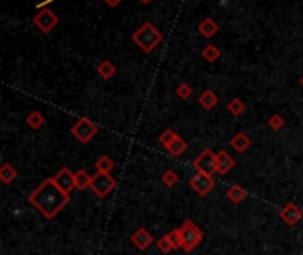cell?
<instances>
[{
  "instance_id": "cell-28",
  "label": "cell",
  "mask_w": 303,
  "mask_h": 255,
  "mask_svg": "<svg viewBox=\"0 0 303 255\" xmlns=\"http://www.w3.org/2000/svg\"><path fill=\"white\" fill-rule=\"evenodd\" d=\"M176 96H178L179 99H190V97L194 96L192 85L190 84H179L178 87H176Z\"/></svg>"
},
{
  "instance_id": "cell-12",
  "label": "cell",
  "mask_w": 303,
  "mask_h": 255,
  "mask_svg": "<svg viewBox=\"0 0 303 255\" xmlns=\"http://www.w3.org/2000/svg\"><path fill=\"white\" fill-rule=\"evenodd\" d=\"M234 167H236L234 158H232L227 151H220V153H216V174L227 175L230 170L234 169Z\"/></svg>"
},
{
  "instance_id": "cell-9",
  "label": "cell",
  "mask_w": 303,
  "mask_h": 255,
  "mask_svg": "<svg viewBox=\"0 0 303 255\" xmlns=\"http://www.w3.org/2000/svg\"><path fill=\"white\" fill-rule=\"evenodd\" d=\"M52 179L66 195H71V191L77 190V184H75V174L69 169H66V167L59 170Z\"/></svg>"
},
{
  "instance_id": "cell-10",
  "label": "cell",
  "mask_w": 303,
  "mask_h": 255,
  "mask_svg": "<svg viewBox=\"0 0 303 255\" xmlns=\"http://www.w3.org/2000/svg\"><path fill=\"white\" fill-rule=\"evenodd\" d=\"M279 216H280V220L286 223V225L295 227L296 223L303 218V209L300 206H296L295 202H289V204H286L282 209H280Z\"/></svg>"
},
{
  "instance_id": "cell-1",
  "label": "cell",
  "mask_w": 303,
  "mask_h": 255,
  "mask_svg": "<svg viewBox=\"0 0 303 255\" xmlns=\"http://www.w3.org/2000/svg\"><path fill=\"white\" fill-rule=\"evenodd\" d=\"M71 200V195H66L57 186L53 179H45L39 186L28 195V202L32 204L46 220H53Z\"/></svg>"
},
{
  "instance_id": "cell-31",
  "label": "cell",
  "mask_w": 303,
  "mask_h": 255,
  "mask_svg": "<svg viewBox=\"0 0 303 255\" xmlns=\"http://www.w3.org/2000/svg\"><path fill=\"white\" fill-rule=\"evenodd\" d=\"M105 2L108 7H117V5L121 4V0H105Z\"/></svg>"
},
{
  "instance_id": "cell-4",
  "label": "cell",
  "mask_w": 303,
  "mask_h": 255,
  "mask_svg": "<svg viewBox=\"0 0 303 255\" xmlns=\"http://www.w3.org/2000/svg\"><path fill=\"white\" fill-rule=\"evenodd\" d=\"M98 133V124L93 122L91 119L82 117L71 126V135L77 138L80 144H89Z\"/></svg>"
},
{
  "instance_id": "cell-15",
  "label": "cell",
  "mask_w": 303,
  "mask_h": 255,
  "mask_svg": "<svg viewBox=\"0 0 303 255\" xmlns=\"http://www.w3.org/2000/svg\"><path fill=\"white\" fill-rule=\"evenodd\" d=\"M96 71H98V77L103 78V80H112V78L115 77V73H117V68L110 61H101L100 64H98Z\"/></svg>"
},
{
  "instance_id": "cell-14",
  "label": "cell",
  "mask_w": 303,
  "mask_h": 255,
  "mask_svg": "<svg viewBox=\"0 0 303 255\" xmlns=\"http://www.w3.org/2000/svg\"><path fill=\"white\" fill-rule=\"evenodd\" d=\"M218 23L213 20V18H204V20L199 23V34L201 36H204V37H213V36H216L218 34Z\"/></svg>"
},
{
  "instance_id": "cell-2",
  "label": "cell",
  "mask_w": 303,
  "mask_h": 255,
  "mask_svg": "<svg viewBox=\"0 0 303 255\" xmlns=\"http://www.w3.org/2000/svg\"><path fill=\"white\" fill-rule=\"evenodd\" d=\"M131 39L144 53H153L163 43V34L151 21H146L131 34Z\"/></svg>"
},
{
  "instance_id": "cell-17",
  "label": "cell",
  "mask_w": 303,
  "mask_h": 255,
  "mask_svg": "<svg viewBox=\"0 0 303 255\" xmlns=\"http://www.w3.org/2000/svg\"><path fill=\"white\" fill-rule=\"evenodd\" d=\"M247 197H248V191L243 186H239V184H232V186L227 190V198H229L232 204H241Z\"/></svg>"
},
{
  "instance_id": "cell-25",
  "label": "cell",
  "mask_w": 303,
  "mask_h": 255,
  "mask_svg": "<svg viewBox=\"0 0 303 255\" xmlns=\"http://www.w3.org/2000/svg\"><path fill=\"white\" fill-rule=\"evenodd\" d=\"M178 137H179V135L176 133L174 130H170V128H167L165 131H162V135H160V138H158V140H160V144H162L163 149L169 151V147L172 146V142H174Z\"/></svg>"
},
{
  "instance_id": "cell-22",
  "label": "cell",
  "mask_w": 303,
  "mask_h": 255,
  "mask_svg": "<svg viewBox=\"0 0 303 255\" xmlns=\"http://www.w3.org/2000/svg\"><path fill=\"white\" fill-rule=\"evenodd\" d=\"M227 110H229L230 115L239 117V115H243V113H245L247 105H245V101H243V99H239V97H232V99L227 103Z\"/></svg>"
},
{
  "instance_id": "cell-20",
  "label": "cell",
  "mask_w": 303,
  "mask_h": 255,
  "mask_svg": "<svg viewBox=\"0 0 303 255\" xmlns=\"http://www.w3.org/2000/svg\"><path fill=\"white\" fill-rule=\"evenodd\" d=\"M16 177H18L16 169L9 165V163H2V167H0V181L4 182V184H11Z\"/></svg>"
},
{
  "instance_id": "cell-13",
  "label": "cell",
  "mask_w": 303,
  "mask_h": 255,
  "mask_svg": "<svg viewBox=\"0 0 303 255\" xmlns=\"http://www.w3.org/2000/svg\"><path fill=\"white\" fill-rule=\"evenodd\" d=\"M250 146H252L250 137H248L247 133H243V131H239V133H236L234 137L230 138V147H232L236 153H247V151L250 149Z\"/></svg>"
},
{
  "instance_id": "cell-7",
  "label": "cell",
  "mask_w": 303,
  "mask_h": 255,
  "mask_svg": "<svg viewBox=\"0 0 303 255\" xmlns=\"http://www.w3.org/2000/svg\"><path fill=\"white\" fill-rule=\"evenodd\" d=\"M194 169L202 174H207L213 177L216 174V153H213L211 149H204L197 158L192 162Z\"/></svg>"
},
{
  "instance_id": "cell-8",
  "label": "cell",
  "mask_w": 303,
  "mask_h": 255,
  "mask_svg": "<svg viewBox=\"0 0 303 255\" xmlns=\"http://www.w3.org/2000/svg\"><path fill=\"white\" fill-rule=\"evenodd\" d=\"M214 184H216L214 179L207 174H202V172H197V174L190 179V188L197 195H201V197H206V195L214 188Z\"/></svg>"
},
{
  "instance_id": "cell-30",
  "label": "cell",
  "mask_w": 303,
  "mask_h": 255,
  "mask_svg": "<svg viewBox=\"0 0 303 255\" xmlns=\"http://www.w3.org/2000/svg\"><path fill=\"white\" fill-rule=\"evenodd\" d=\"M170 236H172V241L176 245V250H183V241H181V232H179V227L170 231Z\"/></svg>"
},
{
  "instance_id": "cell-27",
  "label": "cell",
  "mask_w": 303,
  "mask_h": 255,
  "mask_svg": "<svg viewBox=\"0 0 303 255\" xmlns=\"http://www.w3.org/2000/svg\"><path fill=\"white\" fill-rule=\"evenodd\" d=\"M186 149H188V144H186L181 137H178L174 142H172V146L169 147V153L172 154V156H181Z\"/></svg>"
},
{
  "instance_id": "cell-5",
  "label": "cell",
  "mask_w": 303,
  "mask_h": 255,
  "mask_svg": "<svg viewBox=\"0 0 303 255\" xmlns=\"http://www.w3.org/2000/svg\"><path fill=\"white\" fill-rule=\"evenodd\" d=\"M32 23L36 25V28H39V32L50 34L53 28L59 25V16H57L55 11H52L50 7H41L37 9V12L34 14Z\"/></svg>"
},
{
  "instance_id": "cell-29",
  "label": "cell",
  "mask_w": 303,
  "mask_h": 255,
  "mask_svg": "<svg viewBox=\"0 0 303 255\" xmlns=\"http://www.w3.org/2000/svg\"><path fill=\"white\" fill-rule=\"evenodd\" d=\"M284 124H286V121H284V117L280 113H273V115L268 119V126H270L273 131H280L284 128Z\"/></svg>"
},
{
  "instance_id": "cell-11",
  "label": "cell",
  "mask_w": 303,
  "mask_h": 255,
  "mask_svg": "<svg viewBox=\"0 0 303 255\" xmlns=\"http://www.w3.org/2000/svg\"><path fill=\"white\" fill-rule=\"evenodd\" d=\"M129 241L133 243V247L137 248V250L144 252V250H147V248H149L151 245L154 243V238L151 236V232L147 231L146 227H140V229H137V231L131 234Z\"/></svg>"
},
{
  "instance_id": "cell-32",
  "label": "cell",
  "mask_w": 303,
  "mask_h": 255,
  "mask_svg": "<svg viewBox=\"0 0 303 255\" xmlns=\"http://www.w3.org/2000/svg\"><path fill=\"white\" fill-rule=\"evenodd\" d=\"M138 2H140L142 5H147V4H151V2H153V0H138Z\"/></svg>"
},
{
  "instance_id": "cell-3",
  "label": "cell",
  "mask_w": 303,
  "mask_h": 255,
  "mask_svg": "<svg viewBox=\"0 0 303 255\" xmlns=\"http://www.w3.org/2000/svg\"><path fill=\"white\" fill-rule=\"evenodd\" d=\"M179 232H181L183 250H185L186 254L194 252L195 248L202 243V238H204L202 231L195 225V222H192V220H186V222L179 227Z\"/></svg>"
},
{
  "instance_id": "cell-26",
  "label": "cell",
  "mask_w": 303,
  "mask_h": 255,
  "mask_svg": "<svg viewBox=\"0 0 303 255\" xmlns=\"http://www.w3.org/2000/svg\"><path fill=\"white\" fill-rule=\"evenodd\" d=\"M179 182V175L176 174L172 169H167L165 172L162 174V184L167 188H174L176 184Z\"/></svg>"
},
{
  "instance_id": "cell-24",
  "label": "cell",
  "mask_w": 303,
  "mask_h": 255,
  "mask_svg": "<svg viewBox=\"0 0 303 255\" xmlns=\"http://www.w3.org/2000/svg\"><path fill=\"white\" fill-rule=\"evenodd\" d=\"M98 172H103V174H110L113 170V160L110 156H100L94 163Z\"/></svg>"
},
{
  "instance_id": "cell-6",
  "label": "cell",
  "mask_w": 303,
  "mask_h": 255,
  "mask_svg": "<svg viewBox=\"0 0 303 255\" xmlns=\"http://www.w3.org/2000/svg\"><path fill=\"white\" fill-rule=\"evenodd\" d=\"M117 186V181L112 177L110 174H103V172H96L93 175V182H91V190L94 195H98L100 198L108 197L113 191V188Z\"/></svg>"
},
{
  "instance_id": "cell-19",
  "label": "cell",
  "mask_w": 303,
  "mask_h": 255,
  "mask_svg": "<svg viewBox=\"0 0 303 255\" xmlns=\"http://www.w3.org/2000/svg\"><path fill=\"white\" fill-rule=\"evenodd\" d=\"M201 55H202V59H204L206 62L213 64V62H216L220 57H222V52H220L218 46H214L213 43H209V45H206L204 48H202Z\"/></svg>"
},
{
  "instance_id": "cell-33",
  "label": "cell",
  "mask_w": 303,
  "mask_h": 255,
  "mask_svg": "<svg viewBox=\"0 0 303 255\" xmlns=\"http://www.w3.org/2000/svg\"><path fill=\"white\" fill-rule=\"evenodd\" d=\"M300 85H302V87H303V77L300 78Z\"/></svg>"
},
{
  "instance_id": "cell-21",
  "label": "cell",
  "mask_w": 303,
  "mask_h": 255,
  "mask_svg": "<svg viewBox=\"0 0 303 255\" xmlns=\"http://www.w3.org/2000/svg\"><path fill=\"white\" fill-rule=\"evenodd\" d=\"M25 122H27V126L30 128V130H39V128L45 126V115H43L41 112H37V110H34V112H30L27 115Z\"/></svg>"
},
{
  "instance_id": "cell-18",
  "label": "cell",
  "mask_w": 303,
  "mask_h": 255,
  "mask_svg": "<svg viewBox=\"0 0 303 255\" xmlns=\"http://www.w3.org/2000/svg\"><path fill=\"white\" fill-rule=\"evenodd\" d=\"M91 182H93V175L87 172V170H77L75 172V184H77V190L84 191L87 188H91Z\"/></svg>"
},
{
  "instance_id": "cell-23",
  "label": "cell",
  "mask_w": 303,
  "mask_h": 255,
  "mask_svg": "<svg viewBox=\"0 0 303 255\" xmlns=\"http://www.w3.org/2000/svg\"><path fill=\"white\" fill-rule=\"evenodd\" d=\"M156 248L162 252V254H170V252L176 250V245H174V241H172V236H170V232L158 239V241H156Z\"/></svg>"
},
{
  "instance_id": "cell-16",
  "label": "cell",
  "mask_w": 303,
  "mask_h": 255,
  "mask_svg": "<svg viewBox=\"0 0 303 255\" xmlns=\"http://www.w3.org/2000/svg\"><path fill=\"white\" fill-rule=\"evenodd\" d=\"M199 105H201L204 110L214 108V106L218 105V96H216V92H213L211 89L204 90V92L199 96Z\"/></svg>"
}]
</instances>
